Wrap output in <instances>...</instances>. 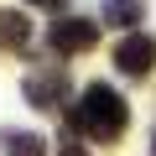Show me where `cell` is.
<instances>
[{"instance_id": "obj_1", "label": "cell", "mask_w": 156, "mask_h": 156, "mask_svg": "<svg viewBox=\"0 0 156 156\" xmlns=\"http://www.w3.org/2000/svg\"><path fill=\"white\" fill-rule=\"evenodd\" d=\"M68 125L83 130V135H94V140H120L125 125H130V104H125L109 83H89V89H83V104H73Z\"/></svg>"}, {"instance_id": "obj_2", "label": "cell", "mask_w": 156, "mask_h": 156, "mask_svg": "<svg viewBox=\"0 0 156 156\" xmlns=\"http://www.w3.org/2000/svg\"><path fill=\"white\" fill-rule=\"evenodd\" d=\"M21 94H26V104H37V109H57V104L68 99V73H62V68H37V73H26Z\"/></svg>"}, {"instance_id": "obj_3", "label": "cell", "mask_w": 156, "mask_h": 156, "mask_svg": "<svg viewBox=\"0 0 156 156\" xmlns=\"http://www.w3.org/2000/svg\"><path fill=\"white\" fill-rule=\"evenodd\" d=\"M115 68H120L125 78H146V73L156 68V42L140 37V31H130V37L115 47Z\"/></svg>"}, {"instance_id": "obj_4", "label": "cell", "mask_w": 156, "mask_h": 156, "mask_svg": "<svg viewBox=\"0 0 156 156\" xmlns=\"http://www.w3.org/2000/svg\"><path fill=\"white\" fill-rule=\"evenodd\" d=\"M94 42H99V26L83 16H62L52 26V52H89Z\"/></svg>"}, {"instance_id": "obj_5", "label": "cell", "mask_w": 156, "mask_h": 156, "mask_svg": "<svg viewBox=\"0 0 156 156\" xmlns=\"http://www.w3.org/2000/svg\"><path fill=\"white\" fill-rule=\"evenodd\" d=\"M0 151L5 156H47V140L31 130H0Z\"/></svg>"}, {"instance_id": "obj_6", "label": "cell", "mask_w": 156, "mask_h": 156, "mask_svg": "<svg viewBox=\"0 0 156 156\" xmlns=\"http://www.w3.org/2000/svg\"><path fill=\"white\" fill-rule=\"evenodd\" d=\"M31 42V26L21 11H0V47H26Z\"/></svg>"}, {"instance_id": "obj_7", "label": "cell", "mask_w": 156, "mask_h": 156, "mask_svg": "<svg viewBox=\"0 0 156 156\" xmlns=\"http://www.w3.org/2000/svg\"><path fill=\"white\" fill-rule=\"evenodd\" d=\"M104 21H115V26H135V21H140V0H104Z\"/></svg>"}, {"instance_id": "obj_8", "label": "cell", "mask_w": 156, "mask_h": 156, "mask_svg": "<svg viewBox=\"0 0 156 156\" xmlns=\"http://www.w3.org/2000/svg\"><path fill=\"white\" fill-rule=\"evenodd\" d=\"M57 156H89V151H83V146H73V140H68V146H62Z\"/></svg>"}, {"instance_id": "obj_9", "label": "cell", "mask_w": 156, "mask_h": 156, "mask_svg": "<svg viewBox=\"0 0 156 156\" xmlns=\"http://www.w3.org/2000/svg\"><path fill=\"white\" fill-rule=\"evenodd\" d=\"M31 5H47V11H62V0H31Z\"/></svg>"}, {"instance_id": "obj_10", "label": "cell", "mask_w": 156, "mask_h": 156, "mask_svg": "<svg viewBox=\"0 0 156 156\" xmlns=\"http://www.w3.org/2000/svg\"><path fill=\"white\" fill-rule=\"evenodd\" d=\"M151 156H156V135H151Z\"/></svg>"}]
</instances>
